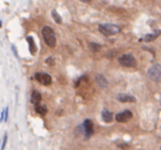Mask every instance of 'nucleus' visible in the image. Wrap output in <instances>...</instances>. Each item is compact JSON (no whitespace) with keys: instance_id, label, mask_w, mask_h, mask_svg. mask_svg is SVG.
I'll use <instances>...</instances> for the list:
<instances>
[{"instance_id":"1","label":"nucleus","mask_w":161,"mask_h":150,"mask_svg":"<svg viewBox=\"0 0 161 150\" xmlns=\"http://www.w3.org/2000/svg\"><path fill=\"white\" fill-rule=\"evenodd\" d=\"M42 35H43L44 42L47 43V46L55 48V45H56V35H55L53 29L51 26H43L42 28Z\"/></svg>"},{"instance_id":"2","label":"nucleus","mask_w":161,"mask_h":150,"mask_svg":"<svg viewBox=\"0 0 161 150\" xmlns=\"http://www.w3.org/2000/svg\"><path fill=\"white\" fill-rule=\"evenodd\" d=\"M98 31L104 34L105 37H110L117 34L118 32H120V28L112 23H104V24H99L98 26Z\"/></svg>"},{"instance_id":"3","label":"nucleus","mask_w":161,"mask_h":150,"mask_svg":"<svg viewBox=\"0 0 161 150\" xmlns=\"http://www.w3.org/2000/svg\"><path fill=\"white\" fill-rule=\"evenodd\" d=\"M148 76L151 78V79H154L156 82H159L160 81V77H161V66L159 63H154L152 65L149 67V70H148Z\"/></svg>"},{"instance_id":"4","label":"nucleus","mask_w":161,"mask_h":150,"mask_svg":"<svg viewBox=\"0 0 161 150\" xmlns=\"http://www.w3.org/2000/svg\"><path fill=\"white\" fill-rule=\"evenodd\" d=\"M119 64L126 67H135L137 64V61L131 54H122L118 58Z\"/></svg>"},{"instance_id":"5","label":"nucleus","mask_w":161,"mask_h":150,"mask_svg":"<svg viewBox=\"0 0 161 150\" xmlns=\"http://www.w3.org/2000/svg\"><path fill=\"white\" fill-rule=\"evenodd\" d=\"M34 77H35V79H37L40 84L44 85V86H47V85H50L52 83V77H51L49 74H47V73L38 72V73H35Z\"/></svg>"},{"instance_id":"6","label":"nucleus","mask_w":161,"mask_h":150,"mask_svg":"<svg viewBox=\"0 0 161 150\" xmlns=\"http://www.w3.org/2000/svg\"><path fill=\"white\" fill-rule=\"evenodd\" d=\"M82 126H83V131H84V137H85V139H88L93 135V132H94L92 120H89V119L84 120V123H83Z\"/></svg>"},{"instance_id":"7","label":"nucleus","mask_w":161,"mask_h":150,"mask_svg":"<svg viewBox=\"0 0 161 150\" xmlns=\"http://www.w3.org/2000/svg\"><path fill=\"white\" fill-rule=\"evenodd\" d=\"M115 118H116V120H117L118 123H127L128 120H130V119L133 118V113L127 109V111L118 113Z\"/></svg>"},{"instance_id":"8","label":"nucleus","mask_w":161,"mask_h":150,"mask_svg":"<svg viewBox=\"0 0 161 150\" xmlns=\"http://www.w3.org/2000/svg\"><path fill=\"white\" fill-rule=\"evenodd\" d=\"M116 98L120 103H135L136 102V98L131 95H128V94H118Z\"/></svg>"},{"instance_id":"9","label":"nucleus","mask_w":161,"mask_h":150,"mask_svg":"<svg viewBox=\"0 0 161 150\" xmlns=\"http://www.w3.org/2000/svg\"><path fill=\"white\" fill-rule=\"evenodd\" d=\"M101 119L105 121V123H112L113 119H114V116H113V113L110 111H108L106 108H104L101 111Z\"/></svg>"},{"instance_id":"10","label":"nucleus","mask_w":161,"mask_h":150,"mask_svg":"<svg viewBox=\"0 0 161 150\" xmlns=\"http://www.w3.org/2000/svg\"><path fill=\"white\" fill-rule=\"evenodd\" d=\"M95 79H96V82H97V84L99 85L101 87H106L108 85V81L106 78L104 77L101 74H96V76H95Z\"/></svg>"},{"instance_id":"11","label":"nucleus","mask_w":161,"mask_h":150,"mask_svg":"<svg viewBox=\"0 0 161 150\" xmlns=\"http://www.w3.org/2000/svg\"><path fill=\"white\" fill-rule=\"evenodd\" d=\"M41 99H42V95L38 91H33L32 94H31V102L33 103L34 105L40 104Z\"/></svg>"},{"instance_id":"12","label":"nucleus","mask_w":161,"mask_h":150,"mask_svg":"<svg viewBox=\"0 0 161 150\" xmlns=\"http://www.w3.org/2000/svg\"><path fill=\"white\" fill-rule=\"evenodd\" d=\"M159 35H160V30H157L154 33H150V34L145 35V38L142 40H143L145 42H151V41H154V40L157 39Z\"/></svg>"},{"instance_id":"13","label":"nucleus","mask_w":161,"mask_h":150,"mask_svg":"<svg viewBox=\"0 0 161 150\" xmlns=\"http://www.w3.org/2000/svg\"><path fill=\"white\" fill-rule=\"evenodd\" d=\"M35 111L38 113V114H40V115H45L47 111V108L45 105H42V104H37L35 105Z\"/></svg>"},{"instance_id":"14","label":"nucleus","mask_w":161,"mask_h":150,"mask_svg":"<svg viewBox=\"0 0 161 150\" xmlns=\"http://www.w3.org/2000/svg\"><path fill=\"white\" fill-rule=\"evenodd\" d=\"M27 41H28V43L30 44V46H29L30 52H31V54H34L35 51H37V48H35V43H34L33 38H32V37H27Z\"/></svg>"},{"instance_id":"15","label":"nucleus","mask_w":161,"mask_h":150,"mask_svg":"<svg viewBox=\"0 0 161 150\" xmlns=\"http://www.w3.org/2000/svg\"><path fill=\"white\" fill-rule=\"evenodd\" d=\"M51 14H52V18H53L54 20H55V22L56 23H62V18H61V16L57 13V11H55V10H53L52 12H51Z\"/></svg>"},{"instance_id":"16","label":"nucleus","mask_w":161,"mask_h":150,"mask_svg":"<svg viewBox=\"0 0 161 150\" xmlns=\"http://www.w3.org/2000/svg\"><path fill=\"white\" fill-rule=\"evenodd\" d=\"M101 44H98V43H94V42L89 43V49H91L92 51H94V52L99 51V50H101Z\"/></svg>"},{"instance_id":"17","label":"nucleus","mask_w":161,"mask_h":150,"mask_svg":"<svg viewBox=\"0 0 161 150\" xmlns=\"http://www.w3.org/2000/svg\"><path fill=\"white\" fill-rule=\"evenodd\" d=\"M7 139H8V136L7 135H5L3 141H2V146H1V150H5V147H6V144H7Z\"/></svg>"},{"instance_id":"18","label":"nucleus","mask_w":161,"mask_h":150,"mask_svg":"<svg viewBox=\"0 0 161 150\" xmlns=\"http://www.w3.org/2000/svg\"><path fill=\"white\" fill-rule=\"evenodd\" d=\"M45 63H49L50 65H53V64H54L53 58H52V56H50V58H47V59L45 60Z\"/></svg>"}]
</instances>
